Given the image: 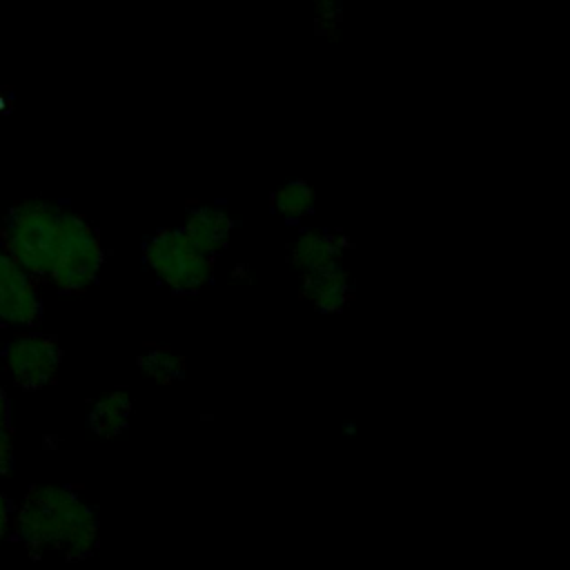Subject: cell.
Wrapping results in <instances>:
<instances>
[{
  "label": "cell",
  "instance_id": "obj_3",
  "mask_svg": "<svg viewBox=\"0 0 570 570\" xmlns=\"http://www.w3.org/2000/svg\"><path fill=\"white\" fill-rule=\"evenodd\" d=\"M145 261L165 285L180 294H189L212 278L216 256L198 247L183 227H176L160 229L149 240Z\"/></svg>",
  "mask_w": 570,
  "mask_h": 570
},
{
  "label": "cell",
  "instance_id": "obj_4",
  "mask_svg": "<svg viewBox=\"0 0 570 570\" xmlns=\"http://www.w3.org/2000/svg\"><path fill=\"white\" fill-rule=\"evenodd\" d=\"M105 249L98 232L78 214L62 212L60 238L47 278L62 292H82L100 274Z\"/></svg>",
  "mask_w": 570,
  "mask_h": 570
},
{
  "label": "cell",
  "instance_id": "obj_9",
  "mask_svg": "<svg viewBox=\"0 0 570 570\" xmlns=\"http://www.w3.org/2000/svg\"><path fill=\"white\" fill-rule=\"evenodd\" d=\"M232 227H234L232 218L223 209H214V207L191 209L183 225L189 238L214 256L227 247L232 238Z\"/></svg>",
  "mask_w": 570,
  "mask_h": 570
},
{
  "label": "cell",
  "instance_id": "obj_12",
  "mask_svg": "<svg viewBox=\"0 0 570 570\" xmlns=\"http://www.w3.org/2000/svg\"><path fill=\"white\" fill-rule=\"evenodd\" d=\"M316 203V191L305 180H292L272 196V205L278 214L303 216Z\"/></svg>",
  "mask_w": 570,
  "mask_h": 570
},
{
  "label": "cell",
  "instance_id": "obj_11",
  "mask_svg": "<svg viewBox=\"0 0 570 570\" xmlns=\"http://www.w3.org/2000/svg\"><path fill=\"white\" fill-rule=\"evenodd\" d=\"M140 370L156 383H171L185 376V358L169 347H154L138 358Z\"/></svg>",
  "mask_w": 570,
  "mask_h": 570
},
{
  "label": "cell",
  "instance_id": "obj_2",
  "mask_svg": "<svg viewBox=\"0 0 570 570\" xmlns=\"http://www.w3.org/2000/svg\"><path fill=\"white\" fill-rule=\"evenodd\" d=\"M62 209L40 198L16 203L2 225V249L20 263L31 276H49L58 238Z\"/></svg>",
  "mask_w": 570,
  "mask_h": 570
},
{
  "label": "cell",
  "instance_id": "obj_7",
  "mask_svg": "<svg viewBox=\"0 0 570 570\" xmlns=\"http://www.w3.org/2000/svg\"><path fill=\"white\" fill-rule=\"evenodd\" d=\"M347 289H350V274L343 267V263L301 274L303 298H307L323 314L341 312L347 303Z\"/></svg>",
  "mask_w": 570,
  "mask_h": 570
},
{
  "label": "cell",
  "instance_id": "obj_15",
  "mask_svg": "<svg viewBox=\"0 0 570 570\" xmlns=\"http://www.w3.org/2000/svg\"><path fill=\"white\" fill-rule=\"evenodd\" d=\"M323 2H334V0H323Z\"/></svg>",
  "mask_w": 570,
  "mask_h": 570
},
{
  "label": "cell",
  "instance_id": "obj_14",
  "mask_svg": "<svg viewBox=\"0 0 570 570\" xmlns=\"http://www.w3.org/2000/svg\"><path fill=\"white\" fill-rule=\"evenodd\" d=\"M9 525H11V510H9V501L4 497V492L0 490V546L9 534Z\"/></svg>",
  "mask_w": 570,
  "mask_h": 570
},
{
  "label": "cell",
  "instance_id": "obj_1",
  "mask_svg": "<svg viewBox=\"0 0 570 570\" xmlns=\"http://www.w3.org/2000/svg\"><path fill=\"white\" fill-rule=\"evenodd\" d=\"M13 537L31 557L80 561L98 548V517L65 485H31L16 512Z\"/></svg>",
  "mask_w": 570,
  "mask_h": 570
},
{
  "label": "cell",
  "instance_id": "obj_10",
  "mask_svg": "<svg viewBox=\"0 0 570 570\" xmlns=\"http://www.w3.org/2000/svg\"><path fill=\"white\" fill-rule=\"evenodd\" d=\"M131 414V399L125 390H109L98 396L89 410V428L98 436L111 439L127 430Z\"/></svg>",
  "mask_w": 570,
  "mask_h": 570
},
{
  "label": "cell",
  "instance_id": "obj_13",
  "mask_svg": "<svg viewBox=\"0 0 570 570\" xmlns=\"http://www.w3.org/2000/svg\"><path fill=\"white\" fill-rule=\"evenodd\" d=\"M13 468V421H11V399L0 383V479Z\"/></svg>",
  "mask_w": 570,
  "mask_h": 570
},
{
  "label": "cell",
  "instance_id": "obj_6",
  "mask_svg": "<svg viewBox=\"0 0 570 570\" xmlns=\"http://www.w3.org/2000/svg\"><path fill=\"white\" fill-rule=\"evenodd\" d=\"M40 318L42 301L33 276L0 247V323L31 330Z\"/></svg>",
  "mask_w": 570,
  "mask_h": 570
},
{
  "label": "cell",
  "instance_id": "obj_5",
  "mask_svg": "<svg viewBox=\"0 0 570 570\" xmlns=\"http://www.w3.org/2000/svg\"><path fill=\"white\" fill-rule=\"evenodd\" d=\"M4 370L22 390H42L56 381L62 363V350L49 334L24 330L16 334L4 352Z\"/></svg>",
  "mask_w": 570,
  "mask_h": 570
},
{
  "label": "cell",
  "instance_id": "obj_8",
  "mask_svg": "<svg viewBox=\"0 0 570 570\" xmlns=\"http://www.w3.org/2000/svg\"><path fill=\"white\" fill-rule=\"evenodd\" d=\"M345 240L327 229H305L292 245L294 267L305 272H316L343 263Z\"/></svg>",
  "mask_w": 570,
  "mask_h": 570
}]
</instances>
